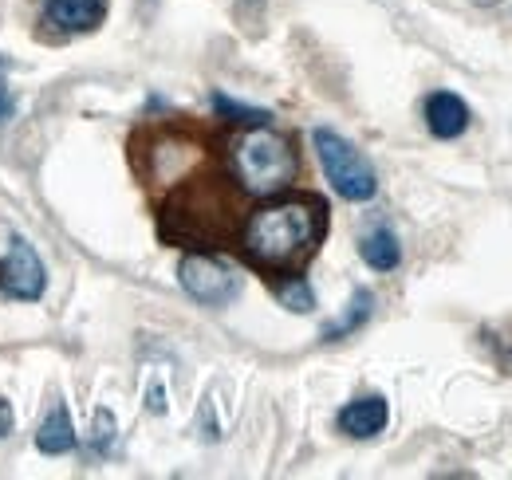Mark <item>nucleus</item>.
Returning a JSON list of instances; mask_svg holds the SVG:
<instances>
[{
  "mask_svg": "<svg viewBox=\"0 0 512 480\" xmlns=\"http://www.w3.org/2000/svg\"><path fill=\"white\" fill-rule=\"evenodd\" d=\"M323 233H327V205L316 193H296L260 205L241 229L245 256L284 276H300V268L316 256Z\"/></svg>",
  "mask_w": 512,
  "mask_h": 480,
  "instance_id": "f257e3e1",
  "label": "nucleus"
},
{
  "mask_svg": "<svg viewBox=\"0 0 512 480\" xmlns=\"http://www.w3.org/2000/svg\"><path fill=\"white\" fill-rule=\"evenodd\" d=\"M233 174H237V185L253 197H276L284 193L296 174H300V158L292 150V142L276 130L264 126H253L245 130L237 142H233Z\"/></svg>",
  "mask_w": 512,
  "mask_h": 480,
  "instance_id": "f03ea898",
  "label": "nucleus"
},
{
  "mask_svg": "<svg viewBox=\"0 0 512 480\" xmlns=\"http://www.w3.org/2000/svg\"><path fill=\"white\" fill-rule=\"evenodd\" d=\"M312 146H316V154H320V166H323V174H327V181H331V189H335L343 201H371V197L379 193V174H375V166L363 158V150H359L355 142H347L343 134L320 126V130L312 134Z\"/></svg>",
  "mask_w": 512,
  "mask_h": 480,
  "instance_id": "7ed1b4c3",
  "label": "nucleus"
},
{
  "mask_svg": "<svg viewBox=\"0 0 512 480\" xmlns=\"http://www.w3.org/2000/svg\"><path fill=\"white\" fill-rule=\"evenodd\" d=\"M178 280H182L186 296L201 307H229L245 288L237 264H229L225 256H213V252H190L178 268Z\"/></svg>",
  "mask_w": 512,
  "mask_h": 480,
  "instance_id": "20e7f679",
  "label": "nucleus"
},
{
  "mask_svg": "<svg viewBox=\"0 0 512 480\" xmlns=\"http://www.w3.org/2000/svg\"><path fill=\"white\" fill-rule=\"evenodd\" d=\"M48 284V272L36 256V248L24 237H12L8 256L0 260V292L12 300H40Z\"/></svg>",
  "mask_w": 512,
  "mask_h": 480,
  "instance_id": "39448f33",
  "label": "nucleus"
},
{
  "mask_svg": "<svg viewBox=\"0 0 512 480\" xmlns=\"http://www.w3.org/2000/svg\"><path fill=\"white\" fill-rule=\"evenodd\" d=\"M386 421H390V410H386V398L379 394H367V398H355L339 410V429L355 441H367L375 433H383Z\"/></svg>",
  "mask_w": 512,
  "mask_h": 480,
  "instance_id": "423d86ee",
  "label": "nucleus"
},
{
  "mask_svg": "<svg viewBox=\"0 0 512 480\" xmlns=\"http://www.w3.org/2000/svg\"><path fill=\"white\" fill-rule=\"evenodd\" d=\"M44 16L60 32H91L103 24L107 0H44Z\"/></svg>",
  "mask_w": 512,
  "mask_h": 480,
  "instance_id": "0eeeda50",
  "label": "nucleus"
},
{
  "mask_svg": "<svg viewBox=\"0 0 512 480\" xmlns=\"http://www.w3.org/2000/svg\"><path fill=\"white\" fill-rule=\"evenodd\" d=\"M426 126L434 138H461L469 130V107L465 99H457L453 91H434L426 99Z\"/></svg>",
  "mask_w": 512,
  "mask_h": 480,
  "instance_id": "6e6552de",
  "label": "nucleus"
},
{
  "mask_svg": "<svg viewBox=\"0 0 512 480\" xmlns=\"http://www.w3.org/2000/svg\"><path fill=\"white\" fill-rule=\"evenodd\" d=\"M36 449L48 453V457H64V453L75 449V425H71L64 406H56V410L44 418L40 433H36Z\"/></svg>",
  "mask_w": 512,
  "mask_h": 480,
  "instance_id": "1a4fd4ad",
  "label": "nucleus"
},
{
  "mask_svg": "<svg viewBox=\"0 0 512 480\" xmlns=\"http://www.w3.org/2000/svg\"><path fill=\"white\" fill-rule=\"evenodd\" d=\"M359 256L375 272H394L402 264V244H398V237L390 229H375V233H367V237L359 240Z\"/></svg>",
  "mask_w": 512,
  "mask_h": 480,
  "instance_id": "9d476101",
  "label": "nucleus"
},
{
  "mask_svg": "<svg viewBox=\"0 0 512 480\" xmlns=\"http://www.w3.org/2000/svg\"><path fill=\"white\" fill-rule=\"evenodd\" d=\"M371 311H375V296L371 292H355L351 296V307H347V315H339L335 323H327L323 327V343H339V339H347V335H355L367 319H371Z\"/></svg>",
  "mask_w": 512,
  "mask_h": 480,
  "instance_id": "9b49d317",
  "label": "nucleus"
},
{
  "mask_svg": "<svg viewBox=\"0 0 512 480\" xmlns=\"http://www.w3.org/2000/svg\"><path fill=\"white\" fill-rule=\"evenodd\" d=\"M276 296H280V303L288 307V311H312L316 307V292H312V284L304 280V276H288L280 288H276Z\"/></svg>",
  "mask_w": 512,
  "mask_h": 480,
  "instance_id": "f8f14e48",
  "label": "nucleus"
},
{
  "mask_svg": "<svg viewBox=\"0 0 512 480\" xmlns=\"http://www.w3.org/2000/svg\"><path fill=\"white\" fill-rule=\"evenodd\" d=\"M213 111H217L221 119L245 122V126H264V122L272 119L268 111H256V107H241V103H233V99H225V95H213Z\"/></svg>",
  "mask_w": 512,
  "mask_h": 480,
  "instance_id": "ddd939ff",
  "label": "nucleus"
},
{
  "mask_svg": "<svg viewBox=\"0 0 512 480\" xmlns=\"http://www.w3.org/2000/svg\"><path fill=\"white\" fill-rule=\"evenodd\" d=\"M16 115V95H12V87H8V60L0 56V126Z\"/></svg>",
  "mask_w": 512,
  "mask_h": 480,
  "instance_id": "4468645a",
  "label": "nucleus"
},
{
  "mask_svg": "<svg viewBox=\"0 0 512 480\" xmlns=\"http://www.w3.org/2000/svg\"><path fill=\"white\" fill-rule=\"evenodd\" d=\"M473 4H481V8H489V4H497V0H473Z\"/></svg>",
  "mask_w": 512,
  "mask_h": 480,
  "instance_id": "2eb2a0df",
  "label": "nucleus"
}]
</instances>
